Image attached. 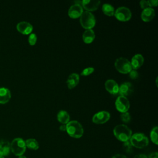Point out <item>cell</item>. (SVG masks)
<instances>
[{"label":"cell","mask_w":158,"mask_h":158,"mask_svg":"<svg viewBox=\"0 0 158 158\" xmlns=\"http://www.w3.org/2000/svg\"><path fill=\"white\" fill-rule=\"evenodd\" d=\"M113 133L116 138L122 142L129 141L132 135L131 130L124 124L115 126L113 130Z\"/></svg>","instance_id":"1"},{"label":"cell","mask_w":158,"mask_h":158,"mask_svg":"<svg viewBox=\"0 0 158 158\" xmlns=\"http://www.w3.org/2000/svg\"><path fill=\"white\" fill-rule=\"evenodd\" d=\"M66 131L69 136L74 138H81L84 133L82 125L77 120L69 121L66 124Z\"/></svg>","instance_id":"2"},{"label":"cell","mask_w":158,"mask_h":158,"mask_svg":"<svg viewBox=\"0 0 158 158\" xmlns=\"http://www.w3.org/2000/svg\"><path fill=\"white\" fill-rule=\"evenodd\" d=\"M129 141L132 146L139 149L146 147L149 144L148 137L141 133H136L132 135Z\"/></svg>","instance_id":"3"},{"label":"cell","mask_w":158,"mask_h":158,"mask_svg":"<svg viewBox=\"0 0 158 158\" xmlns=\"http://www.w3.org/2000/svg\"><path fill=\"white\" fill-rule=\"evenodd\" d=\"M80 22L85 29H92L96 25V19L91 12L83 11L80 17Z\"/></svg>","instance_id":"4"},{"label":"cell","mask_w":158,"mask_h":158,"mask_svg":"<svg viewBox=\"0 0 158 158\" xmlns=\"http://www.w3.org/2000/svg\"><path fill=\"white\" fill-rule=\"evenodd\" d=\"M26 150L25 141L20 138H17L12 140L10 143V151L14 154L20 156L23 154Z\"/></svg>","instance_id":"5"},{"label":"cell","mask_w":158,"mask_h":158,"mask_svg":"<svg viewBox=\"0 0 158 158\" xmlns=\"http://www.w3.org/2000/svg\"><path fill=\"white\" fill-rule=\"evenodd\" d=\"M114 65L118 72L123 74L128 73L132 70L130 61L125 57L117 58L115 61Z\"/></svg>","instance_id":"6"},{"label":"cell","mask_w":158,"mask_h":158,"mask_svg":"<svg viewBox=\"0 0 158 158\" xmlns=\"http://www.w3.org/2000/svg\"><path fill=\"white\" fill-rule=\"evenodd\" d=\"M114 16L119 21L127 22L130 20L131 17V12L128 7H120L115 10Z\"/></svg>","instance_id":"7"},{"label":"cell","mask_w":158,"mask_h":158,"mask_svg":"<svg viewBox=\"0 0 158 158\" xmlns=\"http://www.w3.org/2000/svg\"><path fill=\"white\" fill-rule=\"evenodd\" d=\"M115 106L118 111L123 113L128 110L130 108V102L127 97L119 96L115 100Z\"/></svg>","instance_id":"8"},{"label":"cell","mask_w":158,"mask_h":158,"mask_svg":"<svg viewBox=\"0 0 158 158\" xmlns=\"http://www.w3.org/2000/svg\"><path fill=\"white\" fill-rule=\"evenodd\" d=\"M110 117V113L106 110L99 111L96 113L93 118L92 121L96 124H103L107 122Z\"/></svg>","instance_id":"9"},{"label":"cell","mask_w":158,"mask_h":158,"mask_svg":"<svg viewBox=\"0 0 158 158\" xmlns=\"http://www.w3.org/2000/svg\"><path fill=\"white\" fill-rule=\"evenodd\" d=\"M83 12V9L81 4H74L71 6L68 10V15L72 19H77L80 17Z\"/></svg>","instance_id":"10"},{"label":"cell","mask_w":158,"mask_h":158,"mask_svg":"<svg viewBox=\"0 0 158 158\" xmlns=\"http://www.w3.org/2000/svg\"><path fill=\"white\" fill-rule=\"evenodd\" d=\"M101 2L99 1H91V0H83L81 2V6L83 9L84 8L86 11L91 12L98 9Z\"/></svg>","instance_id":"11"},{"label":"cell","mask_w":158,"mask_h":158,"mask_svg":"<svg viewBox=\"0 0 158 158\" xmlns=\"http://www.w3.org/2000/svg\"><path fill=\"white\" fill-rule=\"evenodd\" d=\"M16 28L18 31L23 35H28L31 33L33 30L32 25L25 21H22L18 23L16 25Z\"/></svg>","instance_id":"12"},{"label":"cell","mask_w":158,"mask_h":158,"mask_svg":"<svg viewBox=\"0 0 158 158\" xmlns=\"http://www.w3.org/2000/svg\"><path fill=\"white\" fill-rule=\"evenodd\" d=\"M133 91V86L130 82L122 83L118 88V93L120 96H127Z\"/></svg>","instance_id":"13"},{"label":"cell","mask_w":158,"mask_h":158,"mask_svg":"<svg viewBox=\"0 0 158 158\" xmlns=\"http://www.w3.org/2000/svg\"><path fill=\"white\" fill-rule=\"evenodd\" d=\"M106 89L112 94H117L118 93V85L117 82L112 79L107 80L105 83Z\"/></svg>","instance_id":"14"},{"label":"cell","mask_w":158,"mask_h":158,"mask_svg":"<svg viewBox=\"0 0 158 158\" xmlns=\"http://www.w3.org/2000/svg\"><path fill=\"white\" fill-rule=\"evenodd\" d=\"M80 81V76L77 73H71L67 80V85L69 89H72L75 88Z\"/></svg>","instance_id":"15"},{"label":"cell","mask_w":158,"mask_h":158,"mask_svg":"<svg viewBox=\"0 0 158 158\" xmlns=\"http://www.w3.org/2000/svg\"><path fill=\"white\" fill-rule=\"evenodd\" d=\"M155 16V11L152 7L143 9L141 14V18L143 21L148 22L152 20Z\"/></svg>","instance_id":"16"},{"label":"cell","mask_w":158,"mask_h":158,"mask_svg":"<svg viewBox=\"0 0 158 158\" xmlns=\"http://www.w3.org/2000/svg\"><path fill=\"white\" fill-rule=\"evenodd\" d=\"M144 63V57L140 54H135L130 61V64L132 67V69L136 70L139 68Z\"/></svg>","instance_id":"17"},{"label":"cell","mask_w":158,"mask_h":158,"mask_svg":"<svg viewBox=\"0 0 158 158\" xmlns=\"http://www.w3.org/2000/svg\"><path fill=\"white\" fill-rule=\"evenodd\" d=\"M11 98L10 90L6 87H0V104H6Z\"/></svg>","instance_id":"18"},{"label":"cell","mask_w":158,"mask_h":158,"mask_svg":"<svg viewBox=\"0 0 158 158\" xmlns=\"http://www.w3.org/2000/svg\"><path fill=\"white\" fill-rule=\"evenodd\" d=\"M10 151V143L7 141H0V156H7Z\"/></svg>","instance_id":"19"},{"label":"cell","mask_w":158,"mask_h":158,"mask_svg":"<svg viewBox=\"0 0 158 158\" xmlns=\"http://www.w3.org/2000/svg\"><path fill=\"white\" fill-rule=\"evenodd\" d=\"M95 38L94 31L92 29L86 30L82 35V39L84 43L86 44H89L92 43Z\"/></svg>","instance_id":"20"},{"label":"cell","mask_w":158,"mask_h":158,"mask_svg":"<svg viewBox=\"0 0 158 158\" xmlns=\"http://www.w3.org/2000/svg\"><path fill=\"white\" fill-rule=\"evenodd\" d=\"M57 120L62 124L66 125L70 121V115L65 110H60L57 115Z\"/></svg>","instance_id":"21"},{"label":"cell","mask_w":158,"mask_h":158,"mask_svg":"<svg viewBox=\"0 0 158 158\" xmlns=\"http://www.w3.org/2000/svg\"><path fill=\"white\" fill-rule=\"evenodd\" d=\"M102 10L103 13L109 17L114 15L115 12V9L114 7L110 4L105 3L102 6Z\"/></svg>","instance_id":"22"},{"label":"cell","mask_w":158,"mask_h":158,"mask_svg":"<svg viewBox=\"0 0 158 158\" xmlns=\"http://www.w3.org/2000/svg\"><path fill=\"white\" fill-rule=\"evenodd\" d=\"M26 147L30 149L37 150L39 148V144L38 141L33 138H30L27 139L25 141Z\"/></svg>","instance_id":"23"},{"label":"cell","mask_w":158,"mask_h":158,"mask_svg":"<svg viewBox=\"0 0 158 158\" xmlns=\"http://www.w3.org/2000/svg\"><path fill=\"white\" fill-rule=\"evenodd\" d=\"M157 127H154L150 133V138L153 143L155 144H158V138H157Z\"/></svg>","instance_id":"24"},{"label":"cell","mask_w":158,"mask_h":158,"mask_svg":"<svg viewBox=\"0 0 158 158\" xmlns=\"http://www.w3.org/2000/svg\"><path fill=\"white\" fill-rule=\"evenodd\" d=\"M123 148L125 150V151L128 154H130L133 152V146L130 143V141L123 142Z\"/></svg>","instance_id":"25"},{"label":"cell","mask_w":158,"mask_h":158,"mask_svg":"<svg viewBox=\"0 0 158 158\" xmlns=\"http://www.w3.org/2000/svg\"><path fill=\"white\" fill-rule=\"evenodd\" d=\"M120 118H121V120L124 123L130 122L131 120V116L130 113L128 112L122 113L120 115Z\"/></svg>","instance_id":"26"},{"label":"cell","mask_w":158,"mask_h":158,"mask_svg":"<svg viewBox=\"0 0 158 158\" xmlns=\"http://www.w3.org/2000/svg\"><path fill=\"white\" fill-rule=\"evenodd\" d=\"M94 71V69L93 67H86L82 70V72H81V76H88V75H91Z\"/></svg>","instance_id":"27"},{"label":"cell","mask_w":158,"mask_h":158,"mask_svg":"<svg viewBox=\"0 0 158 158\" xmlns=\"http://www.w3.org/2000/svg\"><path fill=\"white\" fill-rule=\"evenodd\" d=\"M37 41V36L35 33H30L28 36V43L30 45L34 46Z\"/></svg>","instance_id":"28"},{"label":"cell","mask_w":158,"mask_h":158,"mask_svg":"<svg viewBox=\"0 0 158 158\" xmlns=\"http://www.w3.org/2000/svg\"><path fill=\"white\" fill-rule=\"evenodd\" d=\"M128 73H129L130 77L133 80L136 79L138 77V75H139L136 70H133V69H132Z\"/></svg>","instance_id":"29"},{"label":"cell","mask_w":158,"mask_h":158,"mask_svg":"<svg viewBox=\"0 0 158 158\" xmlns=\"http://www.w3.org/2000/svg\"><path fill=\"white\" fill-rule=\"evenodd\" d=\"M139 4H140L141 7L143 9H146V8L149 7V4H148V1L142 0V1H140Z\"/></svg>","instance_id":"30"},{"label":"cell","mask_w":158,"mask_h":158,"mask_svg":"<svg viewBox=\"0 0 158 158\" xmlns=\"http://www.w3.org/2000/svg\"><path fill=\"white\" fill-rule=\"evenodd\" d=\"M148 2L149 7H156L158 4V1L157 0H149V1H148Z\"/></svg>","instance_id":"31"},{"label":"cell","mask_w":158,"mask_h":158,"mask_svg":"<svg viewBox=\"0 0 158 158\" xmlns=\"http://www.w3.org/2000/svg\"><path fill=\"white\" fill-rule=\"evenodd\" d=\"M148 158H158V153L157 152H154L151 153Z\"/></svg>","instance_id":"32"},{"label":"cell","mask_w":158,"mask_h":158,"mask_svg":"<svg viewBox=\"0 0 158 158\" xmlns=\"http://www.w3.org/2000/svg\"><path fill=\"white\" fill-rule=\"evenodd\" d=\"M112 158H127V157L123 155V154H115V156H112Z\"/></svg>","instance_id":"33"},{"label":"cell","mask_w":158,"mask_h":158,"mask_svg":"<svg viewBox=\"0 0 158 158\" xmlns=\"http://www.w3.org/2000/svg\"><path fill=\"white\" fill-rule=\"evenodd\" d=\"M133 158H148V157H147V156H146L145 154H140L136 155Z\"/></svg>","instance_id":"34"},{"label":"cell","mask_w":158,"mask_h":158,"mask_svg":"<svg viewBox=\"0 0 158 158\" xmlns=\"http://www.w3.org/2000/svg\"><path fill=\"white\" fill-rule=\"evenodd\" d=\"M59 130H60V131H66V125H65V124H62V125L59 127Z\"/></svg>","instance_id":"35"},{"label":"cell","mask_w":158,"mask_h":158,"mask_svg":"<svg viewBox=\"0 0 158 158\" xmlns=\"http://www.w3.org/2000/svg\"><path fill=\"white\" fill-rule=\"evenodd\" d=\"M19 158H27V157L25 156H20L19 157Z\"/></svg>","instance_id":"36"},{"label":"cell","mask_w":158,"mask_h":158,"mask_svg":"<svg viewBox=\"0 0 158 158\" xmlns=\"http://www.w3.org/2000/svg\"><path fill=\"white\" fill-rule=\"evenodd\" d=\"M0 158H4V157H1V156H0Z\"/></svg>","instance_id":"37"}]
</instances>
